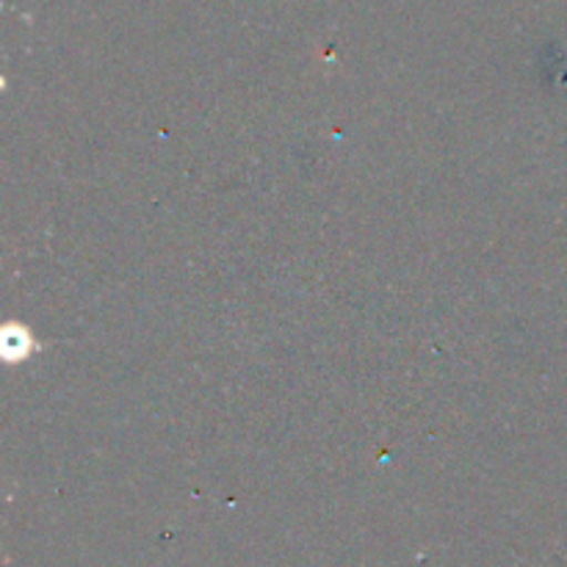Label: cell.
<instances>
[{
    "label": "cell",
    "mask_w": 567,
    "mask_h": 567,
    "mask_svg": "<svg viewBox=\"0 0 567 567\" xmlns=\"http://www.w3.org/2000/svg\"><path fill=\"white\" fill-rule=\"evenodd\" d=\"M33 352V338L25 327H6L3 330V354L6 360H25Z\"/></svg>",
    "instance_id": "cell-1"
}]
</instances>
